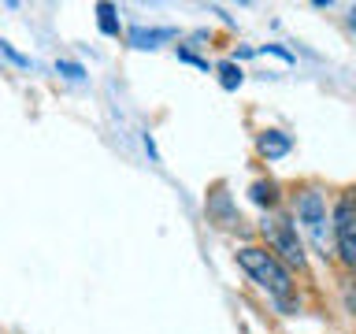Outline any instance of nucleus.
I'll list each match as a JSON object with an SVG mask.
<instances>
[{
  "mask_svg": "<svg viewBox=\"0 0 356 334\" xmlns=\"http://www.w3.org/2000/svg\"><path fill=\"white\" fill-rule=\"evenodd\" d=\"M238 264L249 271V278L260 289H267L282 308H293V275H289V267L278 260V256L267 249V245H245L238 249Z\"/></svg>",
  "mask_w": 356,
  "mask_h": 334,
  "instance_id": "obj_1",
  "label": "nucleus"
},
{
  "mask_svg": "<svg viewBox=\"0 0 356 334\" xmlns=\"http://www.w3.org/2000/svg\"><path fill=\"white\" fill-rule=\"evenodd\" d=\"M293 227L305 230V238L312 241V249L319 256L330 253V238H334V227H330V208H327V197H323L319 186H305L297 193V205H293Z\"/></svg>",
  "mask_w": 356,
  "mask_h": 334,
  "instance_id": "obj_2",
  "label": "nucleus"
},
{
  "mask_svg": "<svg viewBox=\"0 0 356 334\" xmlns=\"http://www.w3.org/2000/svg\"><path fill=\"white\" fill-rule=\"evenodd\" d=\"M264 238H267V249H271L286 267H305V260H308L305 241H300V234L289 219H278V216L264 219Z\"/></svg>",
  "mask_w": 356,
  "mask_h": 334,
  "instance_id": "obj_3",
  "label": "nucleus"
},
{
  "mask_svg": "<svg viewBox=\"0 0 356 334\" xmlns=\"http://www.w3.org/2000/svg\"><path fill=\"white\" fill-rule=\"evenodd\" d=\"M334 253H338V260L349 267V271H356V223L334 230Z\"/></svg>",
  "mask_w": 356,
  "mask_h": 334,
  "instance_id": "obj_4",
  "label": "nucleus"
},
{
  "mask_svg": "<svg viewBox=\"0 0 356 334\" xmlns=\"http://www.w3.org/2000/svg\"><path fill=\"white\" fill-rule=\"evenodd\" d=\"M289 134H282V130H264L260 134V141H256V149H260L267 160H278V156H286L289 152Z\"/></svg>",
  "mask_w": 356,
  "mask_h": 334,
  "instance_id": "obj_5",
  "label": "nucleus"
},
{
  "mask_svg": "<svg viewBox=\"0 0 356 334\" xmlns=\"http://www.w3.org/2000/svg\"><path fill=\"white\" fill-rule=\"evenodd\" d=\"M175 30H145V26H134L130 30V41L138 49H156V41H171Z\"/></svg>",
  "mask_w": 356,
  "mask_h": 334,
  "instance_id": "obj_6",
  "label": "nucleus"
},
{
  "mask_svg": "<svg viewBox=\"0 0 356 334\" xmlns=\"http://www.w3.org/2000/svg\"><path fill=\"white\" fill-rule=\"evenodd\" d=\"M249 193H252L256 205H264V208H275L278 205V186L275 182H252Z\"/></svg>",
  "mask_w": 356,
  "mask_h": 334,
  "instance_id": "obj_7",
  "label": "nucleus"
},
{
  "mask_svg": "<svg viewBox=\"0 0 356 334\" xmlns=\"http://www.w3.org/2000/svg\"><path fill=\"white\" fill-rule=\"evenodd\" d=\"M97 11H100V30H104V33H119V22H115V8H111V4H100Z\"/></svg>",
  "mask_w": 356,
  "mask_h": 334,
  "instance_id": "obj_8",
  "label": "nucleus"
},
{
  "mask_svg": "<svg viewBox=\"0 0 356 334\" xmlns=\"http://www.w3.org/2000/svg\"><path fill=\"white\" fill-rule=\"evenodd\" d=\"M219 74H222V86H227V89H238V86H241V71H238L234 63H222Z\"/></svg>",
  "mask_w": 356,
  "mask_h": 334,
  "instance_id": "obj_9",
  "label": "nucleus"
},
{
  "mask_svg": "<svg viewBox=\"0 0 356 334\" xmlns=\"http://www.w3.org/2000/svg\"><path fill=\"white\" fill-rule=\"evenodd\" d=\"M341 297H345V308H349L353 316H356V275L341 283Z\"/></svg>",
  "mask_w": 356,
  "mask_h": 334,
  "instance_id": "obj_10",
  "label": "nucleus"
},
{
  "mask_svg": "<svg viewBox=\"0 0 356 334\" xmlns=\"http://www.w3.org/2000/svg\"><path fill=\"white\" fill-rule=\"evenodd\" d=\"M60 71H67V78H82V67L78 63H60Z\"/></svg>",
  "mask_w": 356,
  "mask_h": 334,
  "instance_id": "obj_11",
  "label": "nucleus"
},
{
  "mask_svg": "<svg viewBox=\"0 0 356 334\" xmlns=\"http://www.w3.org/2000/svg\"><path fill=\"white\" fill-rule=\"evenodd\" d=\"M349 26H353V30H356V4H353V8H349Z\"/></svg>",
  "mask_w": 356,
  "mask_h": 334,
  "instance_id": "obj_12",
  "label": "nucleus"
}]
</instances>
